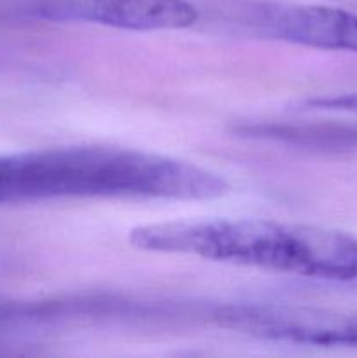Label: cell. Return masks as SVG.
Returning <instances> with one entry per match:
<instances>
[{"label":"cell","instance_id":"5","mask_svg":"<svg viewBox=\"0 0 357 358\" xmlns=\"http://www.w3.org/2000/svg\"><path fill=\"white\" fill-rule=\"evenodd\" d=\"M248 27L275 41L326 51L357 52V13L310 3H258Z\"/></svg>","mask_w":357,"mask_h":358},{"label":"cell","instance_id":"4","mask_svg":"<svg viewBox=\"0 0 357 358\" xmlns=\"http://www.w3.org/2000/svg\"><path fill=\"white\" fill-rule=\"evenodd\" d=\"M217 318L223 327L272 341L357 348V311L290 306H231L220 311Z\"/></svg>","mask_w":357,"mask_h":358},{"label":"cell","instance_id":"3","mask_svg":"<svg viewBox=\"0 0 357 358\" xmlns=\"http://www.w3.org/2000/svg\"><path fill=\"white\" fill-rule=\"evenodd\" d=\"M200 14L188 0H0V23H91L119 30H182Z\"/></svg>","mask_w":357,"mask_h":358},{"label":"cell","instance_id":"2","mask_svg":"<svg viewBox=\"0 0 357 358\" xmlns=\"http://www.w3.org/2000/svg\"><path fill=\"white\" fill-rule=\"evenodd\" d=\"M130 243L144 252L324 282H357V236L343 231L270 219L170 220L133 227Z\"/></svg>","mask_w":357,"mask_h":358},{"label":"cell","instance_id":"6","mask_svg":"<svg viewBox=\"0 0 357 358\" xmlns=\"http://www.w3.org/2000/svg\"><path fill=\"white\" fill-rule=\"evenodd\" d=\"M307 107L317 108V110L350 112V114H357V91L356 93L335 94V96L312 98V100L307 101Z\"/></svg>","mask_w":357,"mask_h":358},{"label":"cell","instance_id":"1","mask_svg":"<svg viewBox=\"0 0 357 358\" xmlns=\"http://www.w3.org/2000/svg\"><path fill=\"white\" fill-rule=\"evenodd\" d=\"M230 191L223 175L140 149L74 145L0 154V206L58 199L209 201Z\"/></svg>","mask_w":357,"mask_h":358}]
</instances>
